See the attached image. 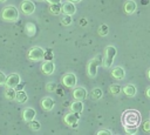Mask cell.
Listing matches in <instances>:
<instances>
[{"mask_svg":"<svg viewBox=\"0 0 150 135\" xmlns=\"http://www.w3.org/2000/svg\"><path fill=\"white\" fill-rule=\"evenodd\" d=\"M122 122H123L124 127H137L141 122V115L137 110L129 109L123 113Z\"/></svg>","mask_w":150,"mask_h":135,"instance_id":"cell-1","label":"cell"},{"mask_svg":"<svg viewBox=\"0 0 150 135\" xmlns=\"http://www.w3.org/2000/svg\"><path fill=\"white\" fill-rule=\"evenodd\" d=\"M1 18L7 22H15L19 20V11L14 6H6L1 11Z\"/></svg>","mask_w":150,"mask_h":135,"instance_id":"cell-2","label":"cell"},{"mask_svg":"<svg viewBox=\"0 0 150 135\" xmlns=\"http://www.w3.org/2000/svg\"><path fill=\"white\" fill-rule=\"evenodd\" d=\"M116 48L114 46H107L104 50V58H103V66L105 68H110L112 66L114 59L116 56Z\"/></svg>","mask_w":150,"mask_h":135,"instance_id":"cell-3","label":"cell"},{"mask_svg":"<svg viewBox=\"0 0 150 135\" xmlns=\"http://www.w3.org/2000/svg\"><path fill=\"white\" fill-rule=\"evenodd\" d=\"M103 63V60H102V55L98 54L96 55L94 59H91L88 63V67H87V72H88V75L90 77H95L96 74H97V67Z\"/></svg>","mask_w":150,"mask_h":135,"instance_id":"cell-4","label":"cell"},{"mask_svg":"<svg viewBox=\"0 0 150 135\" xmlns=\"http://www.w3.org/2000/svg\"><path fill=\"white\" fill-rule=\"evenodd\" d=\"M45 58V49L39 47V46H34L28 50V59L30 61H41Z\"/></svg>","mask_w":150,"mask_h":135,"instance_id":"cell-5","label":"cell"},{"mask_svg":"<svg viewBox=\"0 0 150 135\" xmlns=\"http://www.w3.org/2000/svg\"><path fill=\"white\" fill-rule=\"evenodd\" d=\"M80 121V113H74V112H70L68 114L64 115V122L67 126L69 127H76L77 123Z\"/></svg>","mask_w":150,"mask_h":135,"instance_id":"cell-6","label":"cell"},{"mask_svg":"<svg viewBox=\"0 0 150 135\" xmlns=\"http://www.w3.org/2000/svg\"><path fill=\"white\" fill-rule=\"evenodd\" d=\"M21 82V77L19 74H9L7 77H6V82H5V86L6 87H9V88H16L19 86V83Z\"/></svg>","mask_w":150,"mask_h":135,"instance_id":"cell-7","label":"cell"},{"mask_svg":"<svg viewBox=\"0 0 150 135\" xmlns=\"http://www.w3.org/2000/svg\"><path fill=\"white\" fill-rule=\"evenodd\" d=\"M62 83L63 86L68 87V88H74L77 83V79H76V75L73 74V73H67L62 76Z\"/></svg>","mask_w":150,"mask_h":135,"instance_id":"cell-8","label":"cell"},{"mask_svg":"<svg viewBox=\"0 0 150 135\" xmlns=\"http://www.w3.org/2000/svg\"><path fill=\"white\" fill-rule=\"evenodd\" d=\"M20 9L23 14L26 15H30L32 13H34L35 11V5L32 0H23L21 2V6H20Z\"/></svg>","mask_w":150,"mask_h":135,"instance_id":"cell-9","label":"cell"},{"mask_svg":"<svg viewBox=\"0 0 150 135\" xmlns=\"http://www.w3.org/2000/svg\"><path fill=\"white\" fill-rule=\"evenodd\" d=\"M62 13L66 15H74L76 13V7L74 2L67 0L64 4H62Z\"/></svg>","mask_w":150,"mask_h":135,"instance_id":"cell-10","label":"cell"},{"mask_svg":"<svg viewBox=\"0 0 150 135\" xmlns=\"http://www.w3.org/2000/svg\"><path fill=\"white\" fill-rule=\"evenodd\" d=\"M54 69H55V65L52 60H48V61H45L42 65H41V70L43 74H47V75H52L54 73Z\"/></svg>","mask_w":150,"mask_h":135,"instance_id":"cell-11","label":"cell"},{"mask_svg":"<svg viewBox=\"0 0 150 135\" xmlns=\"http://www.w3.org/2000/svg\"><path fill=\"white\" fill-rule=\"evenodd\" d=\"M111 76H112L114 79H117V80H123L124 76H125V70H124V68L121 67V66L114 67L112 70H111Z\"/></svg>","mask_w":150,"mask_h":135,"instance_id":"cell-12","label":"cell"},{"mask_svg":"<svg viewBox=\"0 0 150 135\" xmlns=\"http://www.w3.org/2000/svg\"><path fill=\"white\" fill-rule=\"evenodd\" d=\"M87 95H88V92L84 87H77L73 92V96L75 97V100H84Z\"/></svg>","mask_w":150,"mask_h":135,"instance_id":"cell-13","label":"cell"},{"mask_svg":"<svg viewBox=\"0 0 150 135\" xmlns=\"http://www.w3.org/2000/svg\"><path fill=\"white\" fill-rule=\"evenodd\" d=\"M54 104H55V101L49 96H46L41 100V107L43 110H47V112L52 110L54 108Z\"/></svg>","mask_w":150,"mask_h":135,"instance_id":"cell-14","label":"cell"},{"mask_svg":"<svg viewBox=\"0 0 150 135\" xmlns=\"http://www.w3.org/2000/svg\"><path fill=\"white\" fill-rule=\"evenodd\" d=\"M35 116H36V112H35V109H33V108H26V109L23 110V113H22V117H23V120H25L27 123L30 122L32 120H34Z\"/></svg>","mask_w":150,"mask_h":135,"instance_id":"cell-15","label":"cell"},{"mask_svg":"<svg viewBox=\"0 0 150 135\" xmlns=\"http://www.w3.org/2000/svg\"><path fill=\"white\" fill-rule=\"evenodd\" d=\"M136 8H137V4H136L134 0H127V1L124 2V12H125L127 14H132V13H135Z\"/></svg>","mask_w":150,"mask_h":135,"instance_id":"cell-16","label":"cell"},{"mask_svg":"<svg viewBox=\"0 0 150 135\" xmlns=\"http://www.w3.org/2000/svg\"><path fill=\"white\" fill-rule=\"evenodd\" d=\"M122 90H123V93H124L127 96H135V95H136V92H137L136 87H135L134 85H131V83L125 85V86L122 88Z\"/></svg>","mask_w":150,"mask_h":135,"instance_id":"cell-17","label":"cell"},{"mask_svg":"<svg viewBox=\"0 0 150 135\" xmlns=\"http://www.w3.org/2000/svg\"><path fill=\"white\" fill-rule=\"evenodd\" d=\"M70 110L74 112V113H82V110H83L82 100H76V101L71 102V104H70Z\"/></svg>","mask_w":150,"mask_h":135,"instance_id":"cell-18","label":"cell"},{"mask_svg":"<svg viewBox=\"0 0 150 135\" xmlns=\"http://www.w3.org/2000/svg\"><path fill=\"white\" fill-rule=\"evenodd\" d=\"M62 12V5L59 4H50L49 5V13L53 15H59Z\"/></svg>","mask_w":150,"mask_h":135,"instance_id":"cell-19","label":"cell"},{"mask_svg":"<svg viewBox=\"0 0 150 135\" xmlns=\"http://www.w3.org/2000/svg\"><path fill=\"white\" fill-rule=\"evenodd\" d=\"M4 95L7 100H15V96H16V90L14 88H9V87H6L5 92H4Z\"/></svg>","mask_w":150,"mask_h":135,"instance_id":"cell-20","label":"cell"},{"mask_svg":"<svg viewBox=\"0 0 150 135\" xmlns=\"http://www.w3.org/2000/svg\"><path fill=\"white\" fill-rule=\"evenodd\" d=\"M15 100H16L19 103H25V102L28 100V96H27V94H26L23 90H19V92H16Z\"/></svg>","mask_w":150,"mask_h":135,"instance_id":"cell-21","label":"cell"},{"mask_svg":"<svg viewBox=\"0 0 150 135\" xmlns=\"http://www.w3.org/2000/svg\"><path fill=\"white\" fill-rule=\"evenodd\" d=\"M90 95H91V97H93L94 100H100V99L102 97V95H103V93H102V89H101V88H98V87H96V88H94V89L91 90V93H90Z\"/></svg>","mask_w":150,"mask_h":135,"instance_id":"cell-22","label":"cell"},{"mask_svg":"<svg viewBox=\"0 0 150 135\" xmlns=\"http://www.w3.org/2000/svg\"><path fill=\"white\" fill-rule=\"evenodd\" d=\"M35 32H36V26H35L34 23L28 22V23L26 25V33H27V35L32 36V35L35 34Z\"/></svg>","mask_w":150,"mask_h":135,"instance_id":"cell-23","label":"cell"},{"mask_svg":"<svg viewBox=\"0 0 150 135\" xmlns=\"http://www.w3.org/2000/svg\"><path fill=\"white\" fill-rule=\"evenodd\" d=\"M109 90H110V93L112 95H118L121 93V90H122V87L120 85H111L110 88H109Z\"/></svg>","mask_w":150,"mask_h":135,"instance_id":"cell-24","label":"cell"},{"mask_svg":"<svg viewBox=\"0 0 150 135\" xmlns=\"http://www.w3.org/2000/svg\"><path fill=\"white\" fill-rule=\"evenodd\" d=\"M29 123V128L32 129V130H34V131H38L40 128H41V124H40V122L39 121H35V120H32L30 122H28Z\"/></svg>","mask_w":150,"mask_h":135,"instance_id":"cell-25","label":"cell"},{"mask_svg":"<svg viewBox=\"0 0 150 135\" xmlns=\"http://www.w3.org/2000/svg\"><path fill=\"white\" fill-rule=\"evenodd\" d=\"M71 22H73L71 15H66V14H64V16L61 19V23H62L63 26H69V25H71Z\"/></svg>","mask_w":150,"mask_h":135,"instance_id":"cell-26","label":"cell"},{"mask_svg":"<svg viewBox=\"0 0 150 135\" xmlns=\"http://www.w3.org/2000/svg\"><path fill=\"white\" fill-rule=\"evenodd\" d=\"M108 33H109V28H108L107 25H101V26L98 27V34H100L101 36H105Z\"/></svg>","mask_w":150,"mask_h":135,"instance_id":"cell-27","label":"cell"},{"mask_svg":"<svg viewBox=\"0 0 150 135\" xmlns=\"http://www.w3.org/2000/svg\"><path fill=\"white\" fill-rule=\"evenodd\" d=\"M124 130L127 134H130V135H135L138 131L137 127H124Z\"/></svg>","mask_w":150,"mask_h":135,"instance_id":"cell-28","label":"cell"},{"mask_svg":"<svg viewBox=\"0 0 150 135\" xmlns=\"http://www.w3.org/2000/svg\"><path fill=\"white\" fill-rule=\"evenodd\" d=\"M56 88H57V85H56L55 82H48V83L46 85V89H47L48 92H55Z\"/></svg>","mask_w":150,"mask_h":135,"instance_id":"cell-29","label":"cell"},{"mask_svg":"<svg viewBox=\"0 0 150 135\" xmlns=\"http://www.w3.org/2000/svg\"><path fill=\"white\" fill-rule=\"evenodd\" d=\"M97 135H111V131L107 130V129H102V130L97 131Z\"/></svg>","mask_w":150,"mask_h":135,"instance_id":"cell-30","label":"cell"},{"mask_svg":"<svg viewBox=\"0 0 150 135\" xmlns=\"http://www.w3.org/2000/svg\"><path fill=\"white\" fill-rule=\"evenodd\" d=\"M143 129H144L145 131H150V120H149V121H145V122L143 123Z\"/></svg>","mask_w":150,"mask_h":135,"instance_id":"cell-31","label":"cell"},{"mask_svg":"<svg viewBox=\"0 0 150 135\" xmlns=\"http://www.w3.org/2000/svg\"><path fill=\"white\" fill-rule=\"evenodd\" d=\"M6 75H5V73H2V72H0V85H5V82H6Z\"/></svg>","mask_w":150,"mask_h":135,"instance_id":"cell-32","label":"cell"},{"mask_svg":"<svg viewBox=\"0 0 150 135\" xmlns=\"http://www.w3.org/2000/svg\"><path fill=\"white\" fill-rule=\"evenodd\" d=\"M145 95H146L148 99H150V86L146 88V90H145Z\"/></svg>","mask_w":150,"mask_h":135,"instance_id":"cell-33","label":"cell"},{"mask_svg":"<svg viewBox=\"0 0 150 135\" xmlns=\"http://www.w3.org/2000/svg\"><path fill=\"white\" fill-rule=\"evenodd\" d=\"M47 2H49V4H59V2H61V0H46Z\"/></svg>","mask_w":150,"mask_h":135,"instance_id":"cell-34","label":"cell"},{"mask_svg":"<svg viewBox=\"0 0 150 135\" xmlns=\"http://www.w3.org/2000/svg\"><path fill=\"white\" fill-rule=\"evenodd\" d=\"M146 75H148V77H149V80H150V68L148 69V73H146Z\"/></svg>","mask_w":150,"mask_h":135,"instance_id":"cell-35","label":"cell"},{"mask_svg":"<svg viewBox=\"0 0 150 135\" xmlns=\"http://www.w3.org/2000/svg\"><path fill=\"white\" fill-rule=\"evenodd\" d=\"M69 1H71V2H74V4H76V2H80L81 0H69Z\"/></svg>","mask_w":150,"mask_h":135,"instance_id":"cell-36","label":"cell"},{"mask_svg":"<svg viewBox=\"0 0 150 135\" xmlns=\"http://www.w3.org/2000/svg\"><path fill=\"white\" fill-rule=\"evenodd\" d=\"M5 1H6V0H0V2H5Z\"/></svg>","mask_w":150,"mask_h":135,"instance_id":"cell-37","label":"cell"},{"mask_svg":"<svg viewBox=\"0 0 150 135\" xmlns=\"http://www.w3.org/2000/svg\"><path fill=\"white\" fill-rule=\"evenodd\" d=\"M39 1H43V0H39Z\"/></svg>","mask_w":150,"mask_h":135,"instance_id":"cell-38","label":"cell"}]
</instances>
